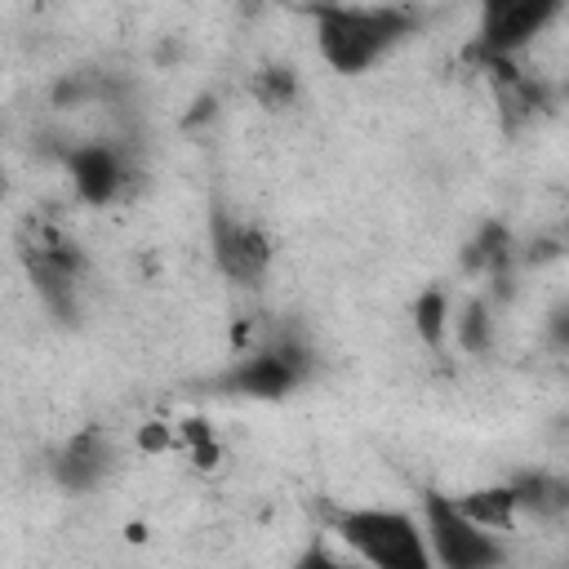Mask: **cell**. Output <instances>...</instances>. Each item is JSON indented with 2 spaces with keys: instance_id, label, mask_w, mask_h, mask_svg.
<instances>
[{
  "instance_id": "1",
  "label": "cell",
  "mask_w": 569,
  "mask_h": 569,
  "mask_svg": "<svg viewBox=\"0 0 569 569\" xmlns=\"http://www.w3.org/2000/svg\"><path fill=\"white\" fill-rule=\"evenodd\" d=\"M307 18L320 62L338 76L373 71L427 22V13L413 4H311Z\"/></svg>"
},
{
  "instance_id": "2",
  "label": "cell",
  "mask_w": 569,
  "mask_h": 569,
  "mask_svg": "<svg viewBox=\"0 0 569 569\" xmlns=\"http://www.w3.org/2000/svg\"><path fill=\"white\" fill-rule=\"evenodd\" d=\"M329 529L365 569H436L422 520L400 507H338L329 511Z\"/></svg>"
},
{
  "instance_id": "3",
  "label": "cell",
  "mask_w": 569,
  "mask_h": 569,
  "mask_svg": "<svg viewBox=\"0 0 569 569\" xmlns=\"http://www.w3.org/2000/svg\"><path fill=\"white\" fill-rule=\"evenodd\" d=\"M311 373H316L311 347L293 333H276L271 342L253 347L249 356H236L222 373H213L209 391L231 400H284L298 387H307Z\"/></svg>"
},
{
  "instance_id": "4",
  "label": "cell",
  "mask_w": 569,
  "mask_h": 569,
  "mask_svg": "<svg viewBox=\"0 0 569 569\" xmlns=\"http://www.w3.org/2000/svg\"><path fill=\"white\" fill-rule=\"evenodd\" d=\"M422 529H427V547L436 569H511V551L502 542V533H489L480 525H471L453 493L440 489H422Z\"/></svg>"
},
{
  "instance_id": "5",
  "label": "cell",
  "mask_w": 569,
  "mask_h": 569,
  "mask_svg": "<svg viewBox=\"0 0 569 569\" xmlns=\"http://www.w3.org/2000/svg\"><path fill=\"white\" fill-rule=\"evenodd\" d=\"M556 18H560L556 0H489V4H480L476 36L462 49V58L476 67L516 62V53L529 49Z\"/></svg>"
},
{
  "instance_id": "6",
  "label": "cell",
  "mask_w": 569,
  "mask_h": 569,
  "mask_svg": "<svg viewBox=\"0 0 569 569\" xmlns=\"http://www.w3.org/2000/svg\"><path fill=\"white\" fill-rule=\"evenodd\" d=\"M22 262H27V276L40 293V302L58 316V320H76V289H80V276H84V253L76 240H67L62 231L53 227H27V240H22Z\"/></svg>"
},
{
  "instance_id": "7",
  "label": "cell",
  "mask_w": 569,
  "mask_h": 569,
  "mask_svg": "<svg viewBox=\"0 0 569 569\" xmlns=\"http://www.w3.org/2000/svg\"><path fill=\"white\" fill-rule=\"evenodd\" d=\"M209 249H213V267L240 289H262V280L276 262L271 236L258 222L227 213L222 204L209 209Z\"/></svg>"
},
{
  "instance_id": "8",
  "label": "cell",
  "mask_w": 569,
  "mask_h": 569,
  "mask_svg": "<svg viewBox=\"0 0 569 569\" xmlns=\"http://www.w3.org/2000/svg\"><path fill=\"white\" fill-rule=\"evenodd\" d=\"M67 178H71V191L93 204V209H107L124 196V187L133 182V169H129V156L107 142V138H89V142H71L67 156Z\"/></svg>"
},
{
  "instance_id": "9",
  "label": "cell",
  "mask_w": 569,
  "mask_h": 569,
  "mask_svg": "<svg viewBox=\"0 0 569 569\" xmlns=\"http://www.w3.org/2000/svg\"><path fill=\"white\" fill-rule=\"evenodd\" d=\"M116 458L120 453H116V445H111L107 431L80 427L76 436H67L58 445L49 471H53L58 489H67V493H93V489H102L116 476Z\"/></svg>"
},
{
  "instance_id": "10",
  "label": "cell",
  "mask_w": 569,
  "mask_h": 569,
  "mask_svg": "<svg viewBox=\"0 0 569 569\" xmlns=\"http://www.w3.org/2000/svg\"><path fill=\"white\" fill-rule=\"evenodd\" d=\"M453 502H458V511H462L471 525H480V529H489V533H516V525H520V498H516L511 480H493V485L462 489V493H453Z\"/></svg>"
},
{
  "instance_id": "11",
  "label": "cell",
  "mask_w": 569,
  "mask_h": 569,
  "mask_svg": "<svg viewBox=\"0 0 569 569\" xmlns=\"http://www.w3.org/2000/svg\"><path fill=\"white\" fill-rule=\"evenodd\" d=\"M511 489L520 498V516H533V520L569 516V476H556V471H520V476H511Z\"/></svg>"
},
{
  "instance_id": "12",
  "label": "cell",
  "mask_w": 569,
  "mask_h": 569,
  "mask_svg": "<svg viewBox=\"0 0 569 569\" xmlns=\"http://www.w3.org/2000/svg\"><path fill=\"white\" fill-rule=\"evenodd\" d=\"M449 325H453V316H449V293H445L440 284H427V289L413 298V333L422 338V347L440 351L445 338H449Z\"/></svg>"
},
{
  "instance_id": "13",
  "label": "cell",
  "mask_w": 569,
  "mask_h": 569,
  "mask_svg": "<svg viewBox=\"0 0 569 569\" xmlns=\"http://www.w3.org/2000/svg\"><path fill=\"white\" fill-rule=\"evenodd\" d=\"M453 338L467 356H489V347H493V307H489V298L471 293L462 302V311L453 316Z\"/></svg>"
},
{
  "instance_id": "14",
  "label": "cell",
  "mask_w": 569,
  "mask_h": 569,
  "mask_svg": "<svg viewBox=\"0 0 569 569\" xmlns=\"http://www.w3.org/2000/svg\"><path fill=\"white\" fill-rule=\"evenodd\" d=\"M249 93L262 111H289L298 102V71L284 67V62H271V67H258L249 76Z\"/></svg>"
},
{
  "instance_id": "15",
  "label": "cell",
  "mask_w": 569,
  "mask_h": 569,
  "mask_svg": "<svg viewBox=\"0 0 569 569\" xmlns=\"http://www.w3.org/2000/svg\"><path fill=\"white\" fill-rule=\"evenodd\" d=\"M173 431H178V445L191 453V462L200 471H213L222 462V445H218V436H213V427L204 418H182Z\"/></svg>"
},
{
  "instance_id": "16",
  "label": "cell",
  "mask_w": 569,
  "mask_h": 569,
  "mask_svg": "<svg viewBox=\"0 0 569 569\" xmlns=\"http://www.w3.org/2000/svg\"><path fill=\"white\" fill-rule=\"evenodd\" d=\"M293 569H360V565H351V560H342V556H333L320 538H311L307 547H302V556L293 560Z\"/></svg>"
},
{
  "instance_id": "17",
  "label": "cell",
  "mask_w": 569,
  "mask_h": 569,
  "mask_svg": "<svg viewBox=\"0 0 569 569\" xmlns=\"http://www.w3.org/2000/svg\"><path fill=\"white\" fill-rule=\"evenodd\" d=\"M138 445H142V453H164V449H178V431H169L164 422H147L138 431Z\"/></svg>"
},
{
  "instance_id": "18",
  "label": "cell",
  "mask_w": 569,
  "mask_h": 569,
  "mask_svg": "<svg viewBox=\"0 0 569 569\" xmlns=\"http://www.w3.org/2000/svg\"><path fill=\"white\" fill-rule=\"evenodd\" d=\"M547 342L556 351H569V302H560V307L547 311Z\"/></svg>"
},
{
  "instance_id": "19",
  "label": "cell",
  "mask_w": 569,
  "mask_h": 569,
  "mask_svg": "<svg viewBox=\"0 0 569 569\" xmlns=\"http://www.w3.org/2000/svg\"><path fill=\"white\" fill-rule=\"evenodd\" d=\"M565 427H569V418H565Z\"/></svg>"
},
{
  "instance_id": "20",
  "label": "cell",
  "mask_w": 569,
  "mask_h": 569,
  "mask_svg": "<svg viewBox=\"0 0 569 569\" xmlns=\"http://www.w3.org/2000/svg\"><path fill=\"white\" fill-rule=\"evenodd\" d=\"M565 236H569V227H565Z\"/></svg>"
}]
</instances>
